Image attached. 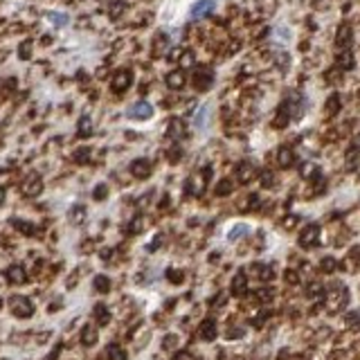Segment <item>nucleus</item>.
Wrapping results in <instances>:
<instances>
[{
    "mask_svg": "<svg viewBox=\"0 0 360 360\" xmlns=\"http://www.w3.org/2000/svg\"><path fill=\"white\" fill-rule=\"evenodd\" d=\"M347 300H349V293H347V288H344L342 284H333L331 288H329L326 306H329V309H331V311L342 309V306L347 304Z\"/></svg>",
    "mask_w": 360,
    "mask_h": 360,
    "instance_id": "nucleus-1",
    "label": "nucleus"
},
{
    "mask_svg": "<svg viewBox=\"0 0 360 360\" xmlns=\"http://www.w3.org/2000/svg\"><path fill=\"white\" fill-rule=\"evenodd\" d=\"M9 306H12V313H14V315L20 317V320H25V317H29V315L34 313V304L27 300V297H23V295L12 297Z\"/></svg>",
    "mask_w": 360,
    "mask_h": 360,
    "instance_id": "nucleus-2",
    "label": "nucleus"
},
{
    "mask_svg": "<svg viewBox=\"0 0 360 360\" xmlns=\"http://www.w3.org/2000/svg\"><path fill=\"white\" fill-rule=\"evenodd\" d=\"M131 83H133V72L131 70H119V72H115V77L111 79V90L113 92H124Z\"/></svg>",
    "mask_w": 360,
    "mask_h": 360,
    "instance_id": "nucleus-3",
    "label": "nucleus"
},
{
    "mask_svg": "<svg viewBox=\"0 0 360 360\" xmlns=\"http://www.w3.org/2000/svg\"><path fill=\"white\" fill-rule=\"evenodd\" d=\"M320 243V225H306L300 234V246L302 248H311Z\"/></svg>",
    "mask_w": 360,
    "mask_h": 360,
    "instance_id": "nucleus-4",
    "label": "nucleus"
},
{
    "mask_svg": "<svg viewBox=\"0 0 360 360\" xmlns=\"http://www.w3.org/2000/svg\"><path fill=\"white\" fill-rule=\"evenodd\" d=\"M41 191H43V180H41V176H29V178L20 185V194L27 196V198L39 196Z\"/></svg>",
    "mask_w": 360,
    "mask_h": 360,
    "instance_id": "nucleus-5",
    "label": "nucleus"
},
{
    "mask_svg": "<svg viewBox=\"0 0 360 360\" xmlns=\"http://www.w3.org/2000/svg\"><path fill=\"white\" fill-rule=\"evenodd\" d=\"M214 7H216V0H198V3L191 5L189 16L191 18H205L214 12Z\"/></svg>",
    "mask_w": 360,
    "mask_h": 360,
    "instance_id": "nucleus-6",
    "label": "nucleus"
},
{
    "mask_svg": "<svg viewBox=\"0 0 360 360\" xmlns=\"http://www.w3.org/2000/svg\"><path fill=\"white\" fill-rule=\"evenodd\" d=\"M194 88L198 92H205V90H210L212 88V83H214V75H212V70H196V75H194Z\"/></svg>",
    "mask_w": 360,
    "mask_h": 360,
    "instance_id": "nucleus-7",
    "label": "nucleus"
},
{
    "mask_svg": "<svg viewBox=\"0 0 360 360\" xmlns=\"http://www.w3.org/2000/svg\"><path fill=\"white\" fill-rule=\"evenodd\" d=\"M153 115V106L149 102H138L128 108V117L131 119H149Z\"/></svg>",
    "mask_w": 360,
    "mask_h": 360,
    "instance_id": "nucleus-8",
    "label": "nucleus"
},
{
    "mask_svg": "<svg viewBox=\"0 0 360 360\" xmlns=\"http://www.w3.org/2000/svg\"><path fill=\"white\" fill-rule=\"evenodd\" d=\"M351 41H353V29H351V25H340L338 27V34H336V45L340 50H349V45H351Z\"/></svg>",
    "mask_w": 360,
    "mask_h": 360,
    "instance_id": "nucleus-9",
    "label": "nucleus"
},
{
    "mask_svg": "<svg viewBox=\"0 0 360 360\" xmlns=\"http://www.w3.org/2000/svg\"><path fill=\"white\" fill-rule=\"evenodd\" d=\"M131 174L135 176V178H140V180L149 178V176H151V162H149V160H144V158L133 160V162H131Z\"/></svg>",
    "mask_w": 360,
    "mask_h": 360,
    "instance_id": "nucleus-10",
    "label": "nucleus"
},
{
    "mask_svg": "<svg viewBox=\"0 0 360 360\" xmlns=\"http://www.w3.org/2000/svg\"><path fill=\"white\" fill-rule=\"evenodd\" d=\"M5 277H7L9 284H25V281H27V273H25L23 266L14 264V266H9V268H7Z\"/></svg>",
    "mask_w": 360,
    "mask_h": 360,
    "instance_id": "nucleus-11",
    "label": "nucleus"
},
{
    "mask_svg": "<svg viewBox=\"0 0 360 360\" xmlns=\"http://www.w3.org/2000/svg\"><path fill=\"white\" fill-rule=\"evenodd\" d=\"M290 117H293V113H290V106L288 104H281V106L277 108V115H275L273 119V126L275 128H286L290 122Z\"/></svg>",
    "mask_w": 360,
    "mask_h": 360,
    "instance_id": "nucleus-12",
    "label": "nucleus"
},
{
    "mask_svg": "<svg viewBox=\"0 0 360 360\" xmlns=\"http://www.w3.org/2000/svg\"><path fill=\"white\" fill-rule=\"evenodd\" d=\"M165 81H167V86H169L171 90H180V88L185 86V81H187L185 70H171L169 75L165 77Z\"/></svg>",
    "mask_w": 360,
    "mask_h": 360,
    "instance_id": "nucleus-13",
    "label": "nucleus"
},
{
    "mask_svg": "<svg viewBox=\"0 0 360 360\" xmlns=\"http://www.w3.org/2000/svg\"><path fill=\"white\" fill-rule=\"evenodd\" d=\"M257 176V167L254 165H250V162H243V165H239V169H237V180L241 182V185H246V182H250Z\"/></svg>",
    "mask_w": 360,
    "mask_h": 360,
    "instance_id": "nucleus-14",
    "label": "nucleus"
},
{
    "mask_svg": "<svg viewBox=\"0 0 360 360\" xmlns=\"http://www.w3.org/2000/svg\"><path fill=\"white\" fill-rule=\"evenodd\" d=\"M198 336H201L203 340L212 342L214 338H216V322H214V320H203V324L198 326Z\"/></svg>",
    "mask_w": 360,
    "mask_h": 360,
    "instance_id": "nucleus-15",
    "label": "nucleus"
},
{
    "mask_svg": "<svg viewBox=\"0 0 360 360\" xmlns=\"http://www.w3.org/2000/svg\"><path fill=\"white\" fill-rule=\"evenodd\" d=\"M295 162V153H293V149H288V147H281L277 151V165L281 167V169H288V167H293Z\"/></svg>",
    "mask_w": 360,
    "mask_h": 360,
    "instance_id": "nucleus-16",
    "label": "nucleus"
},
{
    "mask_svg": "<svg viewBox=\"0 0 360 360\" xmlns=\"http://www.w3.org/2000/svg\"><path fill=\"white\" fill-rule=\"evenodd\" d=\"M167 135L169 138H174V140H180L182 135H185V122L178 117H174V119H169V126H167Z\"/></svg>",
    "mask_w": 360,
    "mask_h": 360,
    "instance_id": "nucleus-17",
    "label": "nucleus"
},
{
    "mask_svg": "<svg viewBox=\"0 0 360 360\" xmlns=\"http://www.w3.org/2000/svg\"><path fill=\"white\" fill-rule=\"evenodd\" d=\"M340 108H342V99H340V95H329V99H326V104H324V113L329 115V117H333V115H338L340 113Z\"/></svg>",
    "mask_w": 360,
    "mask_h": 360,
    "instance_id": "nucleus-18",
    "label": "nucleus"
},
{
    "mask_svg": "<svg viewBox=\"0 0 360 360\" xmlns=\"http://www.w3.org/2000/svg\"><path fill=\"white\" fill-rule=\"evenodd\" d=\"M248 288V281H246V273L243 270H239L237 275H234L232 279V295H243Z\"/></svg>",
    "mask_w": 360,
    "mask_h": 360,
    "instance_id": "nucleus-19",
    "label": "nucleus"
},
{
    "mask_svg": "<svg viewBox=\"0 0 360 360\" xmlns=\"http://www.w3.org/2000/svg\"><path fill=\"white\" fill-rule=\"evenodd\" d=\"M95 342H97V329L86 324L81 329V344H83V347H92Z\"/></svg>",
    "mask_w": 360,
    "mask_h": 360,
    "instance_id": "nucleus-20",
    "label": "nucleus"
},
{
    "mask_svg": "<svg viewBox=\"0 0 360 360\" xmlns=\"http://www.w3.org/2000/svg\"><path fill=\"white\" fill-rule=\"evenodd\" d=\"M205 178H203V174H198L194 176V178H189L187 180V191H191V194H203V189H205Z\"/></svg>",
    "mask_w": 360,
    "mask_h": 360,
    "instance_id": "nucleus-21",
    "label": "nucleus"
},
{
    "mask_svg": "<svg viewBox=\"0 0 360 360\" xmlns=\"http://www.w3.org/2000/svg\"><path fill=\"white\" fill-rule=\"evenodd\" d=\"M254 275H257L261 281H270L275 277V268H273V266H268V264H257V266H254Z\"/></svg>",
    "mask_w": 360,
    "mask_h": 360,
    "instance_id": "nucleus-22",
    "label": "nucleus"
},
{
    "mask_svg": "<svg viewBox=\"0 0 360 360\" xmlns=\"http://www.w3.org/2000/svg\"><path fill=\"white\" fill-rule=\"evenodd\" d=\"M353 66H356V61H353V54L349 50H344L342 54H338V68H340V70H351Z\"/></svg>",
    "mask_w": 360,
    "mask_h": 360,
    "instance_id": "nucleus-23",
    "label": "nucleus"
},
{
    "mask_svg": "<svg viewBox=\"0 0 360 360\" xmlns=\"http://www.w3.org/2000/svg\"><path fill=\"white\" fill-rule=\"evenodd\" d=\"M300 174H302V178H306V180L320 178V169H317L315 162H304V165H302V169H300Z\"/></svg>",
    "mask_w": 360,
    "mask_h": 360,
    "instance_id": "nucleus-24",
    "label": "nucleus"
},
{
    "mask_svg": "<svg viewBox=\"0 0 360 360\" xmlns=\"http://www.w3.org/2000/svg\"><path fill=\"white\" fill-rule=\"evenodd\" d=\"M92 315H95V320H97V324H108L111 322V313H108V309L104 304H97L95 306V311H92Z\"/></svg>",
    "mask_w": 360,
    "mask_h": 360,
    "instance_id": "nucleus-25",
    "label": "nucleus"
},
{
    "mask_svg": "<svg viewBox=\"0 0 360 360\" xmlns=\"http://www.w3.org/2000/svg\"><path fill=\"white\" fill-rule=\"evenodd\" d=\"M77 131H79V138H90L92 133V122L88 115H83V117L79 119V124H77Z\"/></svg>",
    "mask_w": 360,
    "mask_h": 360,
    "instance_id": "nucleus-26",
    "label": "nucleus"
},
{
    "mask_svg": "<svg viewBox=\"0 0 360 360\" xmlns=\"http://www.w3.org/2000/svg\"><path fill=\"white\" fill-rule=\"evenodd\" d=\"M180 70H189V68H194L196 66V56H194V52L191 50H185L182 52V56H180Z\"/></svg>",
    "mask_w": 360,
    "mask_h": 360,
    "instance_id": "nucleus-27",
    "label": "nucleus"
},
{
    "mask_svg": "<svg viewBox=\"0 0 360 360\" xmlns=\"http://www.w3.org/2000/svg\"><path fill=\"white\" fill-rule=\"evenodd\" d=\"M92 286H95L97 293H108V290H111V279H108L106 275H97Z\"/></svg>",
    "mask_w": 360,
    "mask_h": 360,
    "instance_id": "nucleus-28",
    "label": "nucleus"
},
{
    "mask_svg": "<svg viewBox=\"0 0 360 360\" xmlns=\"http://www.w3.org/2000/svg\"><path fill=\"white\" fill-rule=\"evenodd\" d=\"M106 353H108V360H126V351L119 344H111L106 349Z\"/></svg>",
    "mask_w": 360,
    "mask_h": 360,
    "instance_id": "nucleus-29",
    "label": "nucleus"
},
{
    "mask_svg": "<svg viewBox=\"0 0 360 360\" xmlns=\"http://www.w3.org/2000/svg\"><path fill=\"white\" fill-rule=\"evenodd\" d=\"M83 218H86V207H83V205H75V207H72L70 221H72V223H81Z\"/></svg>",
    "mask_w": 360,
    "mask_h": 360,
    "instance_id": "nucleus-30",
    "label": "nucleus"
},
{
    "mask_svg": "<svg viewBox=\"0 0 360 360\" xmlns=\"http://www.w3.org/2000/svg\"><path fill=\"white\" fill-rule=\"evenodd\" d=\"M232 189H234V185H232V180H221L216 185V194L218 196H227V194H232Z\"/></svg>",
    "mask_w": 360,
    "mask_h": 360,
    "instance_id": "nucleus-31",
    "label": "nucleus"
},
{
    "mask_svg": "<svg viewBox=\"0 0 360 360\" xmlns=\"http://www.w3.org/2000/svg\"><path fill=\"white\" fill-rule=\"evenodd\" d=\"M32 56V41H23L18 45V59H29Z\"/></svg>",
    "mask_w": 360,
    "mask_h": 360,
    "instance_id": "nucleus-32",
    "label": "nucleus"
},
{
    "mask_svg": "<svg viewBox=\"0 0 360 360\" xmlns=\"http://www.w3.org/2000/svg\"><path fill=\"white\" fill-rule=\"evenodd\" d=\"M14 225H16L23 234H27V237H32V234H36V230L32 223H27V221H14Z\"/></svg>",
    "mask_w": 360,
    "mask_h": 360,
    "instance_id": "nucleus-33",
    "label": "nucleus"
},
{
    "mask_svg": "<svg viewBox=\"0 0 360 360\" xmlns=\"http://www.w3.org/2000/svg\"><path fill=\"white\" fill-rule=\"evenodd\" d=\"M246 234H248V225H243V223H241V225H234V230L227 234V239H230V241H234V239L246 237Z\"/></svg>",
    "mask_w": 360,
    "mask_h": 360,
    "instance_id": "nucleus-34",
    "label": "nucleus"
},
{
    "mask_svg": "<svg viewBox=\"0 0 360 360\" xmlns=\"http://www.w3.org/2000/svg\"><path fill=\"white\" fill-rule=\"evenodd\" d=\"M48 18L52 20V25H56V27H63V25L68 23L66 14H54V12H52V14H48Z\"/></svg>",
    "mask_w": 360,
    "mask_h": 360,
    "instance_id": "nucleus-35",
    "label": "nucleus"
},
{
    "mask_svg": "<svg viewBox=\"0 0 360 360\" xmlns=\"http://www.w3.org/2000/svg\"><path fill=\"white\" fill-rule=\"evenodd\" d=\"M106 196H108V187L106 185H97L95 191H92V198H95V201H104Z\"/></svg>",
    "mask_w": 360,
    "mask_h": 360,
    "instance_id": "nucleus-36",
    "label": "nucleus"
},
{
    "mask_svg": "<svg viewBox=\"0 0 360 360\" xmlns=\"http://www.w3.org/2000/svg\"><path fill=\"white\" fill-rule=\"evenodd\" d=\"M126 9V3H122V0H117V3H113V7H111V18H117L119 14Z\"/></svg>",
    "mask_w": 360,
    "mask_h": 360,
    "instance_id": "nucleus-37",
    "label": "nucleus"
},
{
    "mask_svg": "<svg viewBox=\"0 0 360 360\" xmlns=\"http://www.w3.org/2000/svg\"><path fill=\"white\" fill-rule=\"evenodd\" d=\"M182 52H185V48H174L169 54H167V61H174V63H178L180 56H182Z\"/></svg>",
    "mask_w": 360,
    "mask_h": 360,
    "instance_id": "nucleus-38",
    "label": "nucleus"
},
{
    "mask_svg": "<svg viewBox=\"0 0 360 360\" xmlns=\"http://www.w3.org/2000/svg\"><path fill=\"white\" fill-rule=\"evenodd\" d=\"M88 158H90V149H79L75 153V160L77 162H88Z\"/></svg>",
    "mask_w": 360,
    "mask_h": 360,
    "instance_id": "nucleus-39",
    "label": "nucleus"
},
{
    "mask_svg": "<svg viewBox=\"0 0 360 360\" xmlns=\"http://www.w3.org/2000/svg\"><path fill=\"white\" fill-rule=\"evenodd\" d=\"M180 155H182V149L180 147H171V151H169V160H171V162H178Z\"/></svg>",
    "mask_w": 360,
    "mask_h": 360,
    "instance_id": "nucleus-40",
    "label": "nucleus"
},
{
    "mask_svg": "<svg viewBox=\"0 0 360 360\" xmlns=\"http://www.w3.org/2000/svg\"><path fill=\"white\" fill-rule=\"evenodd\" d=\"M349 320H347V324L349 326H356L358 324V322H360V311H353V313H349Z\"/></svg>",
    "mask_w": 360,
    "mask_h": 360,
    "instance_id": "nucleus-41",
    "label": "nucleus"
},
{
    "mask_svg": "<svg viewBox=\"0 0 360 360\" xmlns=\"http://www.w3.org/2000/svg\"><path fill=\"white\" fill-rule=\"evenodd\" d=\"M140 230H142V218L138 216V218H133V223H131V232H133V234H138Z\"/></svg>",
    "mask_w": 360,
    "mask_h": 360,
    "instance_id": "nucleus-42",
    "label": "nucleus"
},
{
    "mask_svg": "<svg viewBox=\"0 0 360 360\" xmlns=\"http://www.w3.org/2000/svg\"><path fill=\"white\" fill-rule=\"evenodd\" d=\"M169 279H174V284H180V279H182V273H178V270H169Z\"/></svg>",
    "mask_w": 360,
    "mask_h": 360,
    "instance_id": "nucleus-43",
    "label": "nucleus"
},
{
    "mask_svg": "<svg viewBox=\"0 0 360 360\" xmlns=\"http://www.w3.org/2000/svg\"><path fill=\"white\" fill-rule=\"evenodd\" d=\"M261 182H264V187H270V185H273V176H270L268 171H264V174H261Z\"/></svg>",
    "mask_w": 360,
    "mask_h": 360,
    "instance_id": "nucleus-44",
    "label": "nucleus"
},
{
    "mask_svg": "<svg viewBox=\"0 0 360 360\" xmlns=\"http://www.w3.org/2000/svg\"><path fill=\"white\" fill-rule=\"evenodd\" d=\"M160 241H162V234H158V237L153 239V243H151V246H149V250H151V252H153V250H158V248H160Z\"/></svg>",
    "mask_w": 360,
    "mask_h": 360,
    "instance_id": "nucleus-45",
    "label": "nucleus"
},
{
    "mask_svg": "<svg viewBox=\"0 0 360 360\" xmlns=\"http://www.w3.org/2000/svg\"><path fill=\"white\" fill-rule=\"evenodd\" d=\"M322 268H324V270H333V268H336V261H333V259H324V261H322Z\"/></svg>",
    "mask_w": 360,
    "mask_h": 360,
    "instance_id": "nucleus-46",
    "label": "nucleus"
},
{
    "mask_svg": "<svg viewBox=\"0 0 360 360\" xmlns=\"http://www.w3.org/2000/svg\"><path fill=\"white\" fill-rule=\"evenodd\" d=\"M174 344H176V338H174V336H169V338H165L162 347H165V349H171V347H174Z\"/></svg>",
    "mask_w": 360,
    "mask_h": 360,
    "instance_id": "nucleus-47",
    "label": "nucleus"
},
{
    "mask_svg": "<svg viewBox=\"0 0 360 360\" xmlns=\"http://www.w3.org/2000/svg\"><path fill=\"white\" fill-rule=\"evenodd\" d=\"M264 322H266V313H261V315H257V317H254V320H252V324H254V326H261Z\"/></svg>",
    "mask_w": 360,
    "mask_h": 360,
    "instance_id": "nucleus-48",
    "label": "nucleus"
},
{
    "mask_svg": "<svg viewBox=\"0 0 360 360\" xmlns=\"http://www.w3.org/2000/svg\"><path fill=\"white\" fill-rule=\"evenodd\" d=\"M56 358H59V347H56V349H54V351H52V353H50V356H48V358H45V360H56Z\"/></svg>",
    "mask_w": 360,
    "mask_h": 360,
    "instance_id": "nucleus-49",
    "label": "nucleus"
},
{
    "mask_svg": "<svg viewBox=\"0 0 360 360\" xmlns=\"http://www.w3.org/2000/svg\"><path fill=\"white\" fill-rule=\"evenodd\" d=\"M286 277H288L290 284H297V275L295 273H286Z\"/></svg>",
    "mask_w": 360,
    "mask_h": 360,
    "instance_id": "nucleus-50",
    "label": "nucleus"
},
{
    "mask_svg": "<svg viewBox=\"0 0 360 360\" xmlns=\"http://www.w3.org/2000/svg\"><path fill=\"white\" fill-rule=\"evenodd\" d=\"M3 203H5V189L0 187V205H3Z\"/></svg>",
    "mask_w": 360,
    "mask_h": 360,
    "instance_id": "nucleus-51",
    "label": "nucleus"
},
{
    "mask_svg": "<svg viewBox=\"0 0 360 360\" xmlns=\"http://www.w3.org/2000/svg\"><path fill=\"white\" fill-rule=\"evenodd\" d=\"M0 306H3V300H0Z\"/></svg>",
    "mask_w": 360,
    "mask_h": 360,
    "instance_id": "nucleus-52",
    "label": "nucleus"
},
{
    "mask_svg": "<svg viewBox=\"0 0 360 360\" xmlns=\"http://www.w3.org/2000/svg\"><path fill=\"white\" fill-rule=\"evenodd\" d=\"M315 3H320V0H315Z\"/></svg>",
    "mask_w": 360,
    "mask_h": 360,
    "instance_id": "nucleus-53",
    "label": "nucleus"
},
{
    "mask_svg": "<svg viewBox=\"0 0 360 360\" xmlns=\"http://www.w3.org/2000/svg\"><path fill=\"white\" fill-rule=\"evenodd\" d=\"M3 360H7V358H3Z\"/></svg>",
    "mask_w": 360,
    "mask_h": 360,
    "instance_id": "nucleus-54",
    "label": "nucleus"
}]
</instances>
